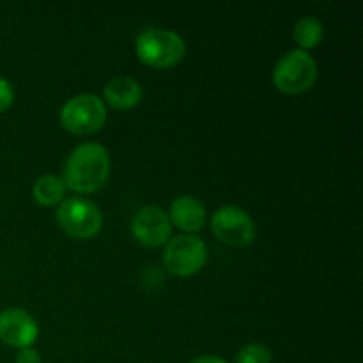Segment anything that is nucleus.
<instances>
[{
    "instance_id": "obj_17",
    "label": "nucleus",
    "mask_w": 363,
    "mask_h": 363,
    "mask_svg": "<svg viewBox=\"0 0 363 363\" xmlns=\"http://www.w3.org/2000/svg\"><path fill=\"white\" fill-rule=\"evenodd\" d=\"M190 363H227V362L222 360V358H218V357H213V354H204V357L194 358Z\"/></svg>"
},
{
    "instance_id": "obj_12",
    "label": "nucleus",
    "mask_w": 363,
    "mask_h": 363,
    "mask_svg": "<svg viewBox=\"0 0 363 363\" xmlns=\"http://www.w3.org/2000/svg\"><path fill=\"white\" fill-rule=\"evenodd\" d=\"M66 183L62 177L52 176V174H45L39 177L32 186V197L38 204L41 206H55L64 201L66 195Z\"/></svg>"
},
{
    "instance_id": "obj_8",
    "label": "nucleus",
    "mask_w": 363,
    "mask_h": 363,
    "mask_svg": "<svg viewBox=\"0 0 363 363\" xmlns=\"http://www.w3.org/2000/svg\"><path fill=\"white\" fill-rule=\"evenodd\" d=\"M131 233L138 243L156 248L169 243L172 223L169 215L160 206H144L135 213L131 220Z\"/></svg>"
},
{
    "instance_id": "obj_3",
    "label": "nucleus",
    "mask_w": 363,
    "mask_h": 363,
    "mask_svg": "<svg viewBox=\"0 0 363 363\" xmlns=\"http://www.w3.org/2000/svg\"><path fill=\"white\" fill-rule=\"evenodd\" d=\"M318 80V64L303 50H293L280 57L273 67V85L286 94H301Z\"/></svg>"
},
{
    "instance_id": "obj_11",
    "label": "nucleus",
    "mask_w": 363,
    "mask_h": 363,
    "mask_svg": "<svg viewBox=\"0 0 363 363\" xmlns=\"http://www.w3.org/2000/svg\"><path fill=\"white\" fill-rule=\"evenodd\" d=\"M144 91L140 84L131 77H116L103 89V98L117 110H130L140 103Z\"/></svg>"
},
{
    "instance_id": "obj_14",
    "label": "nucleus",
    "mask_w": 363,
    "mask_h": 363,
    "mask_svg": "<svg viewBox=\"0 0 363 363\" xmlns=\"http://www.w3.org/2000/svg\"><path fill=\"white\" fill-rule=\"evenodd\" d=\"M236 363H272V351L262 344H248L236 354Z\"/></svg>"
},
{
    "instance_id": "obj_16",
    "label": "nucleus",
    "mask_w": 363,
    "mask_h": 363,
    "mask_svg": "<svg viewBox=\"0 0 363 363\" xmlns=\"http://www.w3.org/2000/svg\"><path fill=\"white\" fill-rule=\"evenodd\" d=\"M16 363H41V357L35 350L32 347H23L20 353L16 354Z\"/></svg>"
},
{
    "instance_id": "obj_15",
    "label": "nucleus",
    "mask_w": 363,
    "mask_h": 363,
    "mask_svg": "<svg viewBox=\"0 0 363 363\" xmlns=\"http://www.w3.org/2000/svg\"><path fill=\"white\" fill-rule=\"evenodd\" d=\"M14 101V91H13V85L6 80V78L0 77V113L4 110L9 108Z\"/></svg>"
},
{
    "instance_id": "obj_9",
    "label": "nucleus",
    "mask_w": 363,
    "mask_h": 363,
    "mask_svg": "<svg viewBox=\"0 0 363 363\" xmlns=\"http://www.w3.org/2000/svg\"><path fill=\"white\" fill-rule=\"evenodd\" d=\"M39 326L23 308H6L0 312V340L13 347H30L38 340Z\"/></svg>"
},
{
    "instance_id": "obj_13",
    "label": "nucleus",
    "mask_w": 363,
    "mask_h": 363,
    "mask_svg": "<svg viewBox=\"0 0 363 363\" xmlns=\"http://www.w3.org/2000/svg\"><path fill=\"white\" fill-rule=\"evenodd\" d=\"M323 34H325V30H323V23L314 16L300 18L293 28L294 41H296V45L300 46L298 50H303V52L318 46L319 43L323 41Z\"/></svg>"
},
{
    "instance_id": "obj_6",
    "label": "nucleus",
    "mask_w": 363,
    "mask_h": 363,
    "mask_svg": "<svg viewBox=\"0 0 363 363\" xmlns=\"http://www.w3.org/2000/svg\"><path fill=\"white\" fill-rule=\"evenodd\" d=\"M208 261V248L204 241L194 234H181L167 243L163 262L174 275L190 277L201 272Z\"/></svg>"
},
{
    "instance_id": "obj_10",
    "label": "nucleus",
    "mask_w": 363,
    "mask_h": 363,
    "mask_svg": "<svg viewBox=\"0 0 363 363\" xmlns=\"http://www.w3.org/2000/svg\"><path fill=\"white\" fill-rule=\"evenodd\" d=\"M169 218L170 223L179 229L186 230V233H197L206 223V208L199 199L191 197V195H183L170 204Z\"/></svg>"
},
{
    "instance_id": "obj_5",
    "label": "nucleus",
    "mask_w": 363,
    "mask_h": 363,
    "mask_svg": "<svg viewBox=\"0 0 363 363\" xmlns=\"http://www.w3.org/2000/svg\"><path fill=\"white\" fill-rule=\"evenodd\" d=\"M57 222L69 236L89 240L101 230L103 215L94 202L82 197H69L59 204Z\"/></svg>"
},
{
    "instance_id": "obj_7",
    "label": "nucleus",
    "mask_w": 363,
    "mask_h": 363,
    "mask_svg": "<svg viewBox=\"0 0 363 363\" xmlns=\"http://www.w3.org/2000/svg\"><path fill=\"white\" fill-rule=\"evenodd\" d=\"M211 230L220 241L233 247H247L255 240V223L245 209L223 206L211 218Z\"/></svg>"
},
{
    "instance_id": "obj_2",
    "label": "nucleus",
    "mask_w": 363,
    "mask_h": 363,
    "mask_svg": "<svg viewBox=\"0 0 363 363\" xmlns=\"http://www.w3.org/2000/svg\"><path fill=\"white\" fill-rule=\"evenodd\" d=\"M138 59L151 67H172L183 60L186 45L183 38L167 28H149L137 38L135 43Z\"/></svg>"
},
{
    "instance_id": "obj_4",
    "label": "nucleus",
    "mask_w": 363,
    "mask_h": 363,
    "mask_svg": "<svg viewBox=\"0 0 363 363\" xmlns=\"http://www.w3.org/2000/svg\"><path fill=\"white\" fill-rule=\"evenodd\" d=\"M106 121V106L96 94H78L60 108V124L74 135H89L101 130Z\"/></svg>"
},
{
    "instance_id": "obj_1",
    "label": "nucleus",
    "mask_w": 363,
    "mask_h": 363,
    "mask_svg": "<svg viewBox=\"0 0 363 363\" xmlns=\"http://www.w3.org/2000/svg\"><path fill=\"white\" fill-rule=\"evenodd\" d=\"M110 176V156L101 144L85 142L67 158L64 167V183L78 194H92L106 183Z\"/></svg>"
}]
</instances>
